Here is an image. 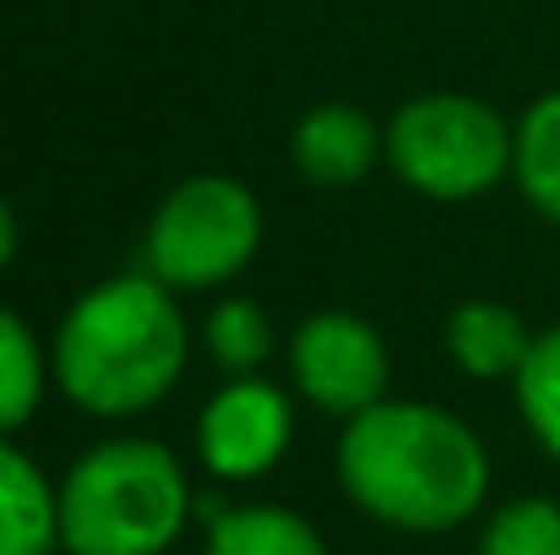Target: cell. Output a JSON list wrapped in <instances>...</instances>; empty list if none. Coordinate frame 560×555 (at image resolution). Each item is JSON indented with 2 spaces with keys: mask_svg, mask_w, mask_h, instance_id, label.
Segmentation results:
<instances>
[{
  "mask_svg": "<svg viewBox=\"0 0 560 555\" xmlns=\"http://www.w3.org/2000/svg\"><path fill=\"white\" fill-rule=\"evenodd\" d=\"M338 474L371 518L419 534L463 523L490 485L479 436L424 403H375L354 414L338 447Z\"/></svg>",
  "mask_w": 560,
  "mask_h": 555,
  "instance_id": "obj_1",
  "label": "cell"
},
{
  "mask_svg": "<svg viewBox=\"0 0 560 555\" xmlns=\"http://www.w3.org/2000/svg\"><path fill=\"white\" fill-rule=\"evenodd\" d=\"M55 370L88 414H137L186 370V322L159 278H115L66 316Z\"/></svg>",
  "mask_w": 560,
  "mask_h": 555,
  "instance_id": "obj_2",
  "label": "cell"
},
{
  "mask_svg": "<svg viewBox=\"0 0 560 555\" xmlns=\"http://www.w3.org/2000/svg\"><path fill=\"white\" fill-rule=\"evenodd\" d=\"M186 512V474L159 441H109L60 490V545L71 555H164Z\"/></svg>",
  "mask_w": 560,
  "mask_h": 555,
  "instance_id": "obj_3",
  "label": "cell"
},
{
  "mask_svg": "<svg viewBox=\"0 0 560 555\" xmlns=\"http://www.w3.org/2000/svg\"><path fill=\"white\" fill-rule=\"evenodd\" d=\"M256 240H261L256 196L223 175H201L159 207L153 234H148V262H153L159 284L207 289V284H223L229 273H240L250 262Z\"/></svg>",
  "mask_w": 560,
  "mask_h": 555,
  "instance_id": "obj_4",
  "label": "cell"
},
{
  "mask_svg": "<svg viewBox=\"0 0 560 555\" xmlns=\"http://www.w3.org/2000/svg\"><path fill=\"white\" fill-rule=\"evenodd\" d=\"M392 164L397 175L430 196H474L495 185L512 164V137L495 109L474 99H419L392 120Z\"/></svg>",
  "mask_w": 560,
  "mask_h": 555,
  "instance_id": "obj_5",
  "label": "cell"
},
{
  "mask_svg": "<svg viewBox=\"0 0 560 555\" xmlns=\"http://www.w3.org/2000/svg\"><path fill=\"white\" fill-rule=\"evenodd\" d=\"M294 375L322 408L365 414L386 386V349L354 316H316L294 338Z\"/></svg>",
  "mask_w": 560,
  "mask_h": 555,
  "instance_id": "obj_6",
  "label": "cell"
},
{
  "mask_svg": "<svg viewBox=\"0 0 560 555\" xmlns=\"http://www.w3.org/2000/svg\"><path fill=\"white\" fill-rule=\"evenodd\" d=\"M289 447V403L267 381L223 386L201 414V458L218 479H256Z\"/></svg>",
  "mask_w": 560,
  "mask_h": 555,
  "instance_id": "obj_7",
  "label": "cell"
},
{
  "mask_svg": "<svg viewBox=\"0 0 560 555\" xmlns=\"http://www.w3.org/2000/svg\"><path fill=\"white\" fill-rule=\"evenodd\" d=\"M60 534V501L44 474L0 441V555H49Z\"/></svg>",
  "mask_w": 560,
  "mask_h": 555,
  "instance_id": "obj_8",
  "label": "cell"
},
{
  "mask_svg": "<svg viewBox=\"0 0 560 555\" xmlns=\"http://www.w3.org/2000/svg\"><path fill=\"white\" fill-rule=\"evenodd\" d=\"M294 159H300V170H305L311 181H322V185L360 181L375 159L371 120H365L360 109H343V104L316 109V115H305L300 131H294Z\"/></svg>",
  "mask_w": 560,
  "mask_h": 555,
  "instance_id": "obj_9",
  "label": "cell"
},
{
  "mask_svg": "<svg viewBox=\"0 0 560 555\" xmlns=\"http://www.w3.org/2000/svg\"><path fill=\"white\" fill-rule=\"evenodd\" d=\"M446 338H452V355H457V366L468 375H506V370L523 366L528 349H534L523 322H517V311L490 305V300H468L452 316Z\"/></svg>",
  "mask_w": 560,
  "mask_h": 555,
  "instance_id": "obj_10",
  "label": "cell"
},
{
  "mask_svg": "<svg viewBox=\"0 0 560 555\" xmlns=\"http://www.w3.org/2000/svg\"><path fill=\"white\" fill-rule=\"evenodd\" d=\"M207 555H327L316 529L283 507H245L212 523Z\"/></svg>",
  "mask_w": 560,
  "mask_h": 555,
  "instance_id": "obj_11",
  "label": "cell"
},
{
  "mask_svg": "<svg viewBox=\"0 0 560 555\" xmlns=\"http://www.w3.org/2000/svg\"><path fill=\"white\" fill-rule=\"evenodd\" d=\"M512 164H517V185L523 196L560 223V93L539 99L528 115H523V131H517V148H512Z\"/></svg>",
  "mask_w": 560,
  "mask_h": 555,
  "instance_id": "obj_12",
  "label": "cell"
},
{
  "mask_svg": "<svg viewBox=\"0 0 560 555\" xmlns=\"http://www.w3.org/2000/svg\"><path fill=\"white\" fill-rule=\"evenodd\" d=\"M517 403H523V419L534 425V436L545 441V452L560 458V327L545 333L528 360L517 366Z\"/></svg>",
  "mask_w": 560,
  "mask_h": 555,
  "instance_id": "obj_13",
  "label": "cell"
},
{
  "mask_svg": "<svg viewBox=\"0 0 560 555\" xmlns=\"http://www.w3.org/2000/svg\"><path fill=\"white\" fill-rule=\"evenodd\" d=\"M44 392V360L33 333L0 311V430H16Z\"/></svg>",
  "mask_w": 560,
  "mask_h": 555,
  "instance_id": "obj_14",
  "label": "cell"
},
{
  "mask_svg": "<svg viewBox=\"0 0 560 555\" xmlns=\"http://www.w3.org/2000/svg\"><path fill=\"white\" fill-rule=\"evenodd\" d=\"M479 555H560V507L556 501H512L490 518Z\"/></svg>",
  "mask_w": 560,
  "mask_h": 555,
  "instance_id": "obj_15",
  "label": "cell"
},
{
  "mask_svg": "<svg viewBox=\"0 0 560 555\" xmlns=\"http://www.w3.org/2000/svg\"><path fill=\"white\" fill-rule=\"evenodd\" d=\"M207 344H212V355H218L229 370H250V366L267 360L272 327H267V316H261L256 300H229V305L212 311V322H207Z\"/></svg>",
  "mask_w": 560,
  "mask_h": 555,
  "instance_id": "obj_16",
  "label": "cell"
},
{
  "mask_svg": "<svg viewBox=\"0 0 560 555\" xmlns=\"http://www.w3.org/2000/svg\"><path fill=\"white\" fill-rule=\"evenodd\" d=\"M11 245H16V223H11V207L0 201V267L11 262Z\"/></svg>",
  "mask_w": 560,
  "mask_h": 555,
  "instance_id": "obj_17",
  "label": "cell"
}]
</instances>
